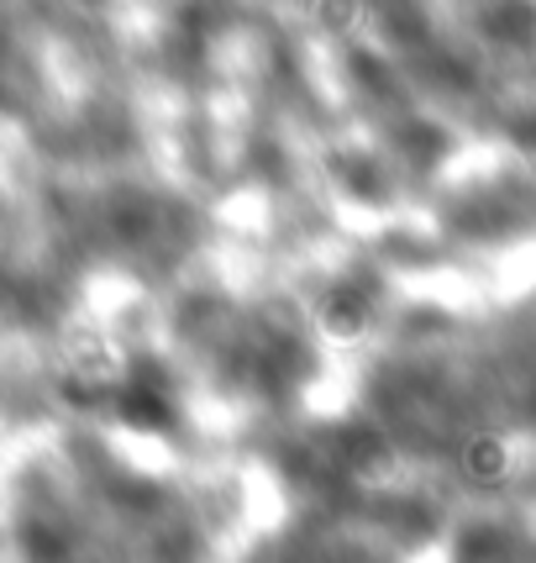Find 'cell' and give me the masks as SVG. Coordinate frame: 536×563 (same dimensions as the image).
I'll return each mask as SVG.
<instances>
[{"mask_svg": "<svg viewBox=\"0 0 536 563\" xmlns=\"http://www.w3.org/2000/svg\"><path fill=\"white\" fill-rule=\"evenodd\" d=\"M458 474H464L473 490L505 485V474H511V448H505V438H494V432H473V438H464L458 442Z\"/></svg>", "mask_w": 536, "mask_h": 563, "instance_id": "cell-2", "label": "cell"}, {"mask_svg": "<svg viewBox=\"0 0 536 563\" xmlns=\"http://www.w3.org/2000/svg\"><path fill=\"white\" fill-rule=\"evenodd\" d=\"M116 417L137 432H174V390H169V374L143 358L132 364L122 385H116Z\"/></svg>", "mask_w": 536, "mask_h": 563, "instance_id": "cell-1", "label": "cell"}, {"mask_svg": "<svg viewBox=\"0 0 536 563\" xmlns=\"http://www.w3.org/2000/svg\"><path fill=\"white\" fill-rule=\"evenodd\" d=\"M368 321H373V295H368L364 279H347L337 290H326V300H321V327H326L332 338H358V332H368Z\"/></svg>", "mask_w": 536, "mask_h": 563, "instance_id": "cell-3", "label": "cell"}]
</instances>
